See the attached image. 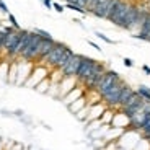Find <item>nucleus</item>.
I'll list each match as a JSON object with an SVG mask.
<instances>
[{"label": "nucleus", "instance_id": "nucleus-1", "mask_svg": "<svg viewBox=\"0 0 150 150\" xmlns=\"http://www.w3.org/2000/svg\"><path fill=\"white\" fill-rule=\"evenodd\" d=\"M39 44H41V36L38 33H34V31H30L26 47L23 49L21 56L18 59L28 60V62H36V60H39Z\"/></svg>", "mask_w": 150, "mask_h": 150}, {"label": "nucleus", "instance_id": "nucleus-2", "mask_svg": "<svg viewBox=\"0 0 150 150\" xmlns=\"http://www.w3.org/2000/svg\"><path fill=\"white\" fill-rule=\"evenodd\" d=\"M126 85H127V83L124 82L122 79H121L119 82L114 83V85H112L111 88H109V90L101 96L103 105H105L106 108L117 109V105H119V96H121V93H122V88H124Z\"/></svg>", "mask_w": 150, "mask_h": 150}, {"label": "nucleus", "instance_id": "nucleus-3", "mask_svg": "<svg viewBox=\"0 0 150 150\" xmlns=\"http://www.w3.org/2000/svg\"><path fill=\"white\" fill-rule=\"evenodd\" d=\"M129 7H131V2H127V0H117L116 4H114V7L111 8V11H109V15L106 20H109L112 25H116V26L121 28V25H122L124 18H126V15H127V11H129Z\"/></svg>", "mask_w": 150, "mask_h": 150}, {"label": "nucleus", "instance_id": "nucleus-4", "mask_svg": "<svg viewBox=\"0 0 150 150\" xmlns=\"http://www.w3.org/2000/svg\"><path fill=\"white\" fill-rule=\"evenodd\" d=\"M67 47H69V46H65L64 42L56 41L54 47L51 49V52H49L44 59L39 60V65H44V67H47L49 70H54L56 65H57V62H59V59L62 57V54L65 52V49H67Z\"/></svg>", "mask_w": 150, "mask_h": 150}, {"label": "nucleus", "instance_id": "nucleus-5", "mask_svg": "<svg viewBox=\"0 0 150 150\" xmlns=\"http://www.w3.org/2000/svg\"><path fill=\"white\" fill-rule=\"evenodd\" d=\"M106 70H108V67H106L103 62H100L98 60L96 64H95V67L91 69V72L88 74V77L85 79V82L82 83L83 86H85V90H95L96 88V85L100 83V80H101V77L106 74Z\"/></svg>", "mask_w": 150, "mask_h": 150}, {"label": "nucleus", "instance_id": "nucleus-6", "mask_svg": "<svg viewBox=\"0 0 150 150\" xmlns=\"http://www.w3.org/2000/svg\"><path fill=\"white\" fill-rule=\"evenodd\" d=\"M121 80V77H119V74H117V72H114V70H106V74L103 75L101 77V80H100V83H98L96 85V88H95V91H98V93L101 95H105L106 91L109 90V88H111L112 85H114V83L116 82H119Z\"/></svg>", "mask_w": 150, "mask_h": 150}, {"label": "nucleus", "instance_id": "nucleus-7", "mask_svg": "<svg viewBox=\"0 0 150 150\" xmlns=\"http://www.w3.org/2000/svg\"><path fill=\"white\" fill-rule=\"evenodd\" d=\"M33 69H34L33 62H28V60L20 59L18 62H16V82H15V85H25L26 80L30 79Z\"/></svg>", "mask_w": 150, "mask_h": 150}, {"label": "nucleus", "instance_id": "nucleus-8", "mask_svg": "<svg viewBox=\"0 0 150 150\" xmlns=\"http://www.w3.org/2000/svg\"><path fill=\"white\" fill-rule=\"evenodd\" d=\"M96 62H98V60L91 59V57H88V56H83L82 57L80 67H79V70H77V75H75V79H77L79 85H82V83L85 82V79L88 77V74L91 72V69L95 67V64H96Z\"/></svg>", "mask_w": 150, "mask_h": 150}, {"label": "nucleus", "instance_id": "nucleus-9", "mask_svg": "<svg viewBox=\"0 0 150 150\" xmlns=\"http://www.w3.org/2000/svg\"><path fill=\"white\" fill-rule=\"evenodd\" d=\"M49 74H51V70H49L47 67H44V65H34L33 72H31V75H30V79L26 80V83H25V85L36 88L38 83H41L44 79H47Z\"/></svg>", "mask_w": 150, "mask_h": 150}, {"label": "nucleus", "instance_id": "nucleus-10", "mask_svg": "<svg viewBox=\"0 0 150 150\" xmlns=\"http://www.w3.org/2000/svg\"><path fill=\"white\" fill-rule=\"evenodd\" d=\"M21 31V30H20ZM20 31L15 30V28H11L8 33H5V38H4V44H2V52H5L7 56H10L13 52V49L15 46L18 44V39H20Z\"/></svg>", "mask_w": 150, "mask_h": 150}, {"label": "nucleus", "instance_id": "nucleus-11", "mask_svg": "<svg viewBox=\"0 0 150 150\" xmlns=\"http://www.w3.org/2000/svg\"><path fill=\"white\" fill-rule=\"evenodd\" d=\"M117 0H100L98 2V5L95 7V10L91 11L96 18H108L109 11H111V8L114 7V4H116Z\"/></svg>", "mask_w": 150, "mask_h": 150}, {"label": "nucleus", "instance_id": "nucleus-12", "mask_svg": "<svg viewBox=\"0 0 150 150\" xmlns=\"http://www.w3.org/2000/svg\"><path fill=\"white\" fill-rule=\"evenodd\" d=\"M111 127L122 129V131H129V129H131V117H129L126 112H122V111L119 109V111L114 112V117H112Z\"/></svg>", "mask_w": 150, "mask_h": 150}, {"label": "nucleus", "instance_id": "nucleus-13", "mask_svg": "<svg viewBox=\"0 0 150 150\" xmlns=\"http://www.w3.org/2000/svg\"><path fill=\"white\" fill-rule=\"evenodd\" d=\"M82 57H83L82 54H74V56L70 57V60L67 62V65L62 69L64 77H75V75H77V70H79L80 62H82Z\"/></svg>", "mask_w": 150, "mask_h": 150}, {"label": "nucleus", "instance_id": "nucleus-14", "mask_svg": "<svg viewBox=\"0 0 150 150\" xmlns=\"http://www.w3.org/2000/svg\"><path fill=\"white\" fill-rule=\"evenodd\" d=\"M137 13H139V5H137V4H131L129 11H127V15H126V18H124L121 28H122V30H127V31H132L134 21H135V18H137Z\"/></svg>", "mask_w": 150, "mask_h": 150}, {"label": "nucleus", "instance_id": "nucleus-15", "mask_svg": "<svg viewBox=\"0 0 150 150\" xmlns=\"http://www.w3.org/2000/svg\"><path fill=\"white\" fill-rule=\"evenodd\" d=\"M28 34H30V31L28 30H21L20 31V39H18V44L15 46V49H13V52L10 54V59H18L20 56H21L23 49L26 47V42H28Z\"/></svg>", "mask_w": 150, "mask_h": 150}, {"label": "nucleus", "instance_id": "nucleus-16", "mask_svg": "<svg viewBox=\"0 0 150 150\" xmlns=\"http://www.w3.org/2000/svg\"><path fill=\"white\" fill-rule=\"evenodd\" d=\"M77 85H79V82H77L75 77H64L59 83V98H64L65 95L70 90H74Z\"/></svg>", "mask_w": 150, "mask_h": 150}, {"label": "nucleus", "instance_id": "nucleus-17", "mask_svg": "<svg viewBox=\"0 0 150 150\" xmlns=\"http://www.w3.org/2000/svg\"><path fill=\"white\" fill-rule=\"evenodd\" d=\"M106 106L101 103H96V105H91L90 108H88V116H86V122H91V121H98L100 117H101V114L105 112Z\"/></svg>", "mask_w": 150, "mask_h": 150}, {"label": "nucleus", "instance_id": "nucleus-18", "mask_svg": "<svg viewBox=\"0 0 150 150\" xmlns=\"http://www.w3.org/2000/svg\"><path fill=\"white\" fill-rule=\"evenodd\" d=\"M85 91H86V90H85V86H83V85H77V86L74 88V90L69 91V93L65 95V96L62 98V100H64V103L69 106V105H72L74 101H77V100H79L80 96H83V95H85Z\"/></svg>", "mask_w": 150, "mask_h": 150}, {"label": "nucleus", "instance_id": "nucleus-19", "mask_svg": "<svg viewBox=\"0 0 150 150\" xmlns=\"http://www.w3.org/2000/svg\"><path fill=\"white\" fill-rule=\"evenodd\" d=\"M54 44H56V39H44V38H41V44H39V60L44 59L46 56H47L49 52H51V49L54 47Z\"/></svg>", "mask_w": 150, "mask_h": 150}, {"label": "nucleus", "instance_id": "nucleus-20", "mask_svg": "<svg viewBox=\"0 0 150 150\" xmlns=\"http://www.w3.org/2000/svg\"><path fill=\"white\" fill-rule=\"evenodd\" d=\"M134 38H137V39H142V41H149L150 42V15L147 16V20L144 21L142 28H140L139 33L132 34Z\"/></svg>", "mask_w": 150, "mask_h": 150}, {"label": "nucleus", "instance_id": "nucleus-21", "mask_svg": "<svg viewBox=\"0 0 150 150\" xmlns=\"http://www.w3.org/2000/svg\"><path fill=\"white\" fill-rule=\"evenodd\" d=\"M86 105H88V103H86V96H85V95H83V96H80L79 100H77V101H74V103H72V105H69L67 108L70 109V111L74 112V114H77V112H79L80 109H83V108H85Z\"/></svg>", "mask_w": 150, "mask_h": 150}, {"label": "nucleus", "instance_id": "nucleus-22", "mask_svg": "<svg viewBox=\"0 0 150 150\" xmlns=\"http://www.w3.org/2000/svg\"><path fill=\"white\" fill-rule=\"evenodd\" d=\"M74 54H75L74 51H72L70 47H67V49H65V52L62 54V57H60V59H59V62H57L56 69H59V70H62V69H64L65 65H67V62H69V60H70V57L74 56Z\"/></svg>", "mask_w": 150, "mask_h": 150}, {"label": "nucleus", "instance_id": "nucleus-23", "mask_svg": "<svg viewBox=\"0 0 150 150\" xmlns=\"http://www.w3.org/2000/svg\"><path fill=\"white\" fill-rule=\"evenodd\" d=\"M134 91H135V90L132 88V86H129V85L124 86V88H122V93H121V96H119V105H117V109H119L121 106H122L124 103H126V101L129 100V98H131L132 95H134Z\"/></svg>", "mask_w": 150, "mask_h": 150}, {"label": "nucleus", "instance_id": "nucleus-24", "mask_svg": "<svg viewBox=\"0 0 150 150\" xmlns=\"http://www.w3.org/2000/svg\"><path fill=\"white\" fill-rule=\"evenodd\" d=\"M114 109L112 108H106L105 109V112L101 114V117H100V122L103 124V126H111V122H112V117H114Z\"/></svg>", "mask_w": 150, "mask_h": 150}, {"label": "nucleus", "instance_id": "nucleus-25", "mask_svg": "<svg viewBox=\"0 0 150 150\" xmlns=\"http://www.w3.org/2000/svg\"><path fill=\"white\" fill-rule=\"evenodd\" d=\"M135 93L139 95L142 100H145L147 103H150V88L149 86H145V85H140V86H137V90H135Z\"/></svg>", "mask_w": 150, "mask_h": 150}, {"label": "nucleus", "instance_id": "nucleus-26", "mask_svg": "<svg viewBox=\"0 0 150 150\" xmlns=\"http://www.w3.org/2000/svg\"><path fill=\"white\" fill-rule=\"evenodd\" d=\"M134 150H150V140L145 139V137H140V140L134 147Z\"/></svg>", "mask_w": 150, "mask_h": 150}, {"label": "nucleus", "instance_id": "nucleus-27", "mask_svg": "<svg viewBox=\"0 0 150 150\" xmlns=\"http://www.w3.org/2000/svg\"><path fill=\"white\" fill-rule=\"evenodd\" d=\"M7 82H10V83H15V82H16V62L10 64V70H8V79H7Z\"/></svg>", "mask_w": 150, "mask_h": 150}, {"label": "nucleus", "instance_id": "nucleus-28", "mask_svg": "<svg viewBox=\"0 0 150 150\" xmlns=\"http://www.w3.org/2000/svg\"><path fill=\"white\" fill-rule=\"evenodd\" d=\"M49 86H51V80H49V77H47V79H44L41 83H38L36 90H38V91H41V93H47Z\"/></svg>", "mask_w": 150, "mask_h": 150}, {"label": "nucleus", "instance_id": "nucleus-29", "mask_svg": "<svg viewBox=\"0 0 150 150\" xmlns=\"http://www.w3.org/2000/svg\"><path fill=\"white\" fill-rule=\"evenodd\" d=\"M8 70H10V64L8 62H4L0 64V79H8Z\"/></svg>", "mask_w": 150, "mask_h": 150}, {"label": "nucleus", "instance_id": "nucleus-30", "mask_svg": "<svg viewBox=\"0 0 150 150\" xmlns=\"http://www.w3.org/2000/svg\"><path fill=\"white\" fill-rule=\"evenodd\" d=\"M8 23H10V26L11 28H15V30H23V28L21 26H20V25H18V21H16V18H15V15H13V13H8Z\"/></svg>", "mask_w": 150, "mask_h": 150}, {"label": "nucleus", "instance_id": "nucleus-31", "mask_svg": "<svg viewBox=\"0 0 150 150\" xmlns=\"http://www.w3.org/2000/svg\"><path fill=\"white\" fill-rule=\"evenodd\" d=\"M65 8H69V10H74V11H79V13H83V15L86 13L85 8L79 7V5H75V4H65Z\"/></svg>", "mask_w": 150, "mask_h": 150}, {"label": "nucleus", "instance_id": "nucleus-32", "mask_svg": "<svg viewBox=\"0 0 150 150\" xmlns=\"http://www.w3.org/2000/svg\"><path fill=\"white\" fill-rule=\"evenodd\" d=\"M96 34L98 38H100V39H101V41H105V42H108V44H116V41H114V39H111V38H108V36H105V34L103 33H100V31H96Z\"/></svg>", "mask_w": 150, "mask_h": 150}, {"label": "nucleus", "instance_id": "nucleus-33", "mask_svg": "<svg viewBox=\"0 0 150 150\" xmlns=\"http://www.w3.org/2000/svg\"><path fill=\"white\" fill-rule=\"evenodd\" d=\"M34 33H38L41 38H44V39H52V36H51L47 31H44V30H39V28H36V30H34Z\"/></svg>", "mask_w": 150, "mask_h": 150}, {"label": "nucleus", "instance_id": "nucleus-34", "mask_svg": "<svg viewBox=\"0 0 150 150\" xmlns=\"http://www.w3.org/2000/svg\"><path fill=\"white\" fill-rule=\"evenodd\" d=\"M98 2H100V0H88V4H86V11H93L95 10V7H96L98 5Z\"/></svg>", "mask_w": 150, "mask_h": 150}, {"label": "nucleus", "instance_id": "nucleus-35", "mask_svg": "<svg viewBox=\"0 0 150 150\" xmlns=\"http://www.w3.org/2000/svg\"><path fill=\"white\" fill-rule=\"evenodd\" d=\"M52 8L57 11V13H62V11L65 10V7L64 5H60V4H57V2H52Z\"/></svg>", "mask_w": 150, "mask_h": 150}, {"label": "nucleus", "instance_id": "nucleus-36", "mask_svg": "<svg viewBox=\"0 0 150 150\" xmlns=\"http://www.w3.org/2000/svg\"><path fill=\"white\" fill-rule=\"evenodd\" d=\"M0 11H4L5 15H8V13H10V10H8L7 4H5L4 0H0Z\"/></svg>", "mask_w": 150, "mask_h": 150}, {"label": "nucleus", "instance_id": "nucleus-37", "mask_svg": "<svg viewBox=\"0 0 150 150\" xmlns=\"http://www.w3.org/2000/svg\"><path fill=\"white\" fill-rule=\"evenodd\" d=\"M72 4L79 5V7H82V8H85V10H86V4H88V0H74Z\"/></svg>", "mask_w": 150, "mask_h": 150}, {"label": "nucleus", "instance_id": "nucleus-38", "mask_svg": "<svg viewBox=\"0 0 150 150\" xmlns=\"http://www.w3.org/2000/svg\"><path fill=\"white\" fill-rule=\"evenodd\" d=\"M122 62H124V65H126V67H134V60L129 59V57H124Z\"/></svg>", "mask_w": 150, "mask_h": 150}, {"label": "nucleus", "instance_id": "nucleus-39", "mask_svg": "<svg viewBox=\"0 0 150 150\" xmlns=\"http://www.w3.org/2000/svg\"><path fill=\"white\" fill-rule=\"evenodd\" d=\"M42 4H44V7L49 8V10L52 8V0H42Z\"/></svg>", "mask_w": 150, "mask_h": 150}, {"label": "nucleus", "instance_id": "nucleus-40", "mask_svg": "<svg viewBox=\"0 0 150 150\" xmlns=\"http://www.w3.org/2000/svg\"><path fill=\"white\" fill-rule=\"evenodd\" d=\"M88 44H90L93 49H96V51H101V47H100V46H98L96 42H93V41H88Z\"/></svg>", "mask_w": 150, "mask_h": 150}, {"label": "nucleus", "instance_id": "nucleus-41", "mask_svg": "<svg viewBox=\"0 0 150 150\" xmlns=\"http://www.w3.org/2000/svg\"><path fill=\"white\" fill-rule=\"evenodd\" d=\"M142 70L145 72L147 75H150V67H149V65H142Z\"/></svg>", "mask_w": 150, "mask_h": 150}, {"label": "nucleus", "instance_id": "nucleus-42", "mask_svg": "<svg viewBox=\"0 0 150 150\" xmlns=\"http://www.w3.org/2000/svg\"><path fill=\"white\" fill-rule=\"evenodd\" d=\"M145 5L149 7V10H150V0H147V4H145Z\"/></svg>", "mask_w": 150, "mask_h": 150}, {"label": "nucleus", "instance_id": "nucleus-43", "mask_svg": "<svg viewBox=\"0 0 150 150\" xmlns=\"http://www.w3.org/2000/svg\"><path fill=\"white\" fill-rule=\"evenodd\" d=\"M72 2H74V0H65V4H72Z\"/></svg>", "mask_w": 150, "mask_h": 150}, {"label": "nucleus", "instance_id": "nucleus-44", "mask_svg": "<svg viewBox=\"0 0 150 150\" xmlns=\"http://www.w3.org/2000/svg\"><path fill=\"white\" fill-rule=\"evenodd\" d=\"M0 150H4V149H2V144H0Z\"/></svg>", "mask_w": 150, "mask_h": 150}, {"label": "nucleus", "instance_id": "nucleus-45", "mask_svg": "<svg viewBox=\"0 0 150 150\" xmlns=\"http://www.w3.org/2000/svg\"><path fill=\"white\" fill-rule=\"evenodd\" d=\"M0 25H2V23H0Z\"/></svg>", "mask_w": 150, "mask_h": 150}]
</instances>
